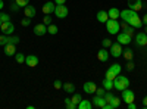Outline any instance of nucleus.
Returning <instances> with one entry per match:
<instances>
[{"mask_svg":"<svg viewBox=\"0 0 147 109\" xmlns=\"http://www.w3.org/2000/svg\"><path fill=\"white\" fill-rule=\"evenodd\" d=\"M109 52H110V55H112L113 58H119V56H122V52H124V49H122V44H119V43H112V46L109 47Z\"/></svg>","mask_w":147,"mask_h":109,"instance_id":"423d86ee","label":"nucleus"},{"mask_svg":"<svg viewBox=\"0 0 147 109\" xmlns=\"http://www.w3.org/2000/svg\"><path fill=\"white\" fill-rule=\"evenodd\" d=\"M65 2H66V0H55L56 5H65Z\"/></svg>","mask_w":147,"mask_h":109,"instance_id":"37998d69","label":"nucleus"},{"mask_svg":"<svg viewBox=\"0 0 147 109\" xmlns=\"http://www.w3.org/2000/svg\"><path fill=\"white\" fill-rule=\"evenodd\" d=\"M12 2H15V0H12Z\"/></svg>","mask_w":147,"mask_h":109,"instance_id":"09e8293b","label":"nucleus"},{"mask_svg":"<svg viewBox=\"0 0 147 109\" xmlns=\"http://www.w3.org/2000/svg\"><path fill=\"white\" fill-rule=\"evenodd\" d=\"M24 14H25V16H27V18H31V19H32V18L37 15V9H35L34 6L28 5V6L24 7Z\"/></svg>","mask_w":147,"mask_h":109,"instance_id":"dca6fc26","label":"nucleus"},{"mask_svg":"<svg viewBox=\"0 0 147 109\" xmlns=\"http://www.w3.org/2000/svg\"><path fill=\"white\" fill-rule=\"evenodd\" d=\"M102 44H103V47H105V49H107V47H110V46H112V40H109V39H103Z\"/></svg>","mask_w":147,"mask_h":109,"instance_id":"c9c22d12","label":"nucleus"},{"mask_svg":"<svg viewBox=\"0 0 147 109\" xmlns=\"http://www.w3.org/2000/svg\"><path fill=\"white\" fill-rule=\"evenodd\" d=\"M0 25H2V22H0Z\"/></svg>","mask_w":147,"mask_h":109,"instance_id":"8fccbe9b","label":"nucleus"},{"mask_svg":"<svg viewBox=\"0 0 147 109\" xmlns=\"http://www.w3.org/2000/svg\"><path fill=\"white\" fill-rule=\"evenodd\" d=\"M10 9H12V10H13V12H18V10H19L21 7H19V6H18L16 3H13V5H12V6H10Z\"/></svg>","mask_w":147,"mask_h":109,"instance_id":"a19ab883","label":"nucleus"},{"mask_svg":"<svg viewBox=\"0 0 147 109\" xmlns=\"http://www.w3.org/2000/svg\"><path fill=\"white\" fill-rule=\"evenodd\" d=\"M121 30L124 31V32H127L129 37H132V35H134V27H131L129 24H127V22L121 24Z\"/></svg>","mask_w":147,"mask_h":109,"instance_id":"4be33fe9","label":"nucleus"},{"mask_svg":"<svg viewBox=\"0 0 147 109\" xmlns=\"http://www.w3.org/2000/svg\"><path fill=\"white\" fill-rule=\"evenodd\" d=\"M141 21H143V24H146V25H147V14L144 15V18H143Z\"/></svg>","mask_w":147,"mask_h":109,"instance_id":"a18cd8bd","label":"nucleus"},{"mask_svg":"<svg viewBox=\"0 0 147 109\" xmlns=\"http://www.w3.org/2000/svg\"><path fill=\"white\" fill-rule=\"evenodd\" d=\"M62 86H63V84H62V81H60V80H56V81L53 83V87H55L56 90H59V89H62Z\"/></svg>","mask_w":147,"mask_h":109,"instance_id":"4c0bfd02","label":"nucleus"},{"mask_svg":"<svg viewBox=\"0 0 147 109\" xmlns=\"http://www.w3.org/2000/svg\"><path fill=\"white\" fill-rule=\"evenodd\" d=\"M43 24H44V25H50V24H52V16L46 15V16L43 18Z\"/></svg>","mask_w":147,"mask_h":109,"instance_id":"e433bc0d","label":"nucleus"},{"mask_svg":"<svg viewBox=\"0 0 147 109\" xmlns=\"http://www.w3.org/2000/svg\"><path fill=\"white\" fill-rule=\"evenodd\" d=\"M128 87H129V80H128L127 77L121 75V74L115 77V80H113V89L122 91V90H125V89H128Z\"/></svg>","mask_w":147,"mask_h":109,"instance_id":"f03ea898","label":"nucleus"},{"mask_svg":"<svg viewBox=\"0 0 147 109\" xmlns=\"http://www.w3.org/2000/svg\"><path fill=\"white\" fill-rule=\"evenodd\" d=\"M128 7L131 10L138 12V10L143 9V2H141V0H128Z\"/></svg>","mask_w":147,"mask_h":109,"instance_id":"ddd939ff","label":"nucleus"},{"mask_svg":"<svg viewBox=\"0 0 147 109\" xmlns=\"http://www.w3.org/2000/svg\"><path fill=\"white\" fill-rule=\"evenodd\" d=\"M122 55H124V58H125L127 60L132 59V50H131V49H125L124 52H122Z\"/></svg>","mask_w":147,"mask_h":109,"instance_id":"7c9ffc66","label":"nucleus"},{"mask_svg":"<svg viewBox=\"0 0 147 109\" xmlns=\"http://www.w3.org/2000/svg\"><path fill=\"white\" fill-rule=\"evenodd\" d=\"M136 43H137V46H147V34L138 32L136 35Z\"/></svg>","mask_w":147,"mask_h":109,"instance_id":"4468645a","label":"nucleus"},{"mask_svg":"<svg viewBox=\"0 0 147 109\" xmlns=\"http://www.w3.org/2000/svg\"><path fill=\"white\" fill-rule=\"evenodd\" d=\"M62 89H63L66 93H74V91H75V86H74L72 83H65L63 86H62Z\"/></svg>","mask_w":147,"mask_h":109,"instance_id":"393cba45","label":"nucleus"},{"mask_svg":"<svg viewBox=\"0 0 147 109\" xmlns=\"http://www.w3.org/2000/svg\"><path fill=\"white\" fill-rule=\"evenodd\" d=\"M103 87H105V90H112L113 89V80L105 78L103 80Z\"/></svg>","mask_w":147,"mask_h":109,"instance_id":"a878e982","label":"nucleus"},{"mask_svg":"<svg viewBox=\"0 0 147 109\" xmlns=\"http://www.w3.org/2000/svg\"><path fill=\"white\" fill-rule=\"evenodd\" d=\"M105 87H97V90H96V94H99V96H105Z\"/></svg>","mask_w":147,"mask_h":109,"instance_id":"58836bf2","label":"nucleus"},{"mask_svg":"<svg viewBox=\"0 0 147 109\" xmlns=\"http://www.w3.org/2000/svg\"><path fill=\"white\" fill-rule=\"evenodd\" d=\"M3 6H5V3H3V0H0V10L3 9Z\"/></svg>","mask_w":147,"mask_h":109,"instance_id":"49530a36","label":"nucleus"},{"mask_svg":"<svg viewBox=\"0 0 147 109\" xmlns=\"http://www.w3.org/2000/svg\"><path fill=\"white\" fill-rule=\"evenodd\" d=\"M116 40H118V43L119 44H122V46H127V44H129L131 41H132V37H129V35L127 34V32H118V37H116Z\"/></svg>","mask_w":147,"mask_h":109,"instance_id":"6e6552de","label":"nucleus"},{"mask_svg":"<svg viewBox=\"0 0 147 109\" xmlns=\"http://www.w3.org/2000/svg\"><path fill=\"white\" fill-rule=\"evenodd\" d=\"M19 37L18 35H0V46H6V44H18Z\"/></svg>","mask_w":147,"mask_h":109,"instance_id":"20e7f679","label":"nucleus"},{"mask_svg":"<svg viewBox=\"0 0 147 109\" xmlns=\"http://www.w3.org/2000/svg\"><path fill=\"white\" fill-rule=\"evenodd\" d=\"M144 32H146V34H147V27H146V28H144Z\"/></svg>","mask_w":147,"mask_h":109,"instance_id":"de8ad7c7","label":"nucleus"},{"mask_svg":"<svg viewBox=\"0 0 147 109\" xmlns=\"http://www.w3.org/2000/svg\"><path fill=\"white\" fill-rule=\"evenodd\" d=\"M121 18H122V21L124 22H127V24H129L131 27H134V28H141L144 24H143V21H141V18L138 16V14L136 10H131V9H127V10H121V15H119Z\"/></svg>","mask_w":147,"mask_h":109,"instance_id":"f257e3e1","label":"nucleus"},{"mask_svg":"<svg viewBox=\"0 0 147 109\" xmlns=\"http://www.w3.org/2000/svg\"><path fill=\"white\" fill-rule=\"evenodd\" d=\"M103 97H105V100H106V103H109L110 100H112V99H113V94H112V91H110V90H107V91L105 93V96H103Z\"/></svg>","mask_w":147,"mask_h":109,"instance_id":"2f4dec72","label":"nucleus"},{"mask_svg":"<svg viewBox=\"0 0 147 109\" xmlns=\"http://www.w3.org/2000/svg\"><path fill=\"white\" fill-rule=\"evenodd\" d=\"M143 108H144V109H147V96L143 99Z\"/></svg>","mask_w":147,"mask_h":109,"instance_id":"c03bdc74","label":"nucleus"},{"mask_svg":"<svg viewBox=\"0 0 147 109\" xmlns=\"http://www.w3.org/2000/svg\"><path fill=\"white\" fill-rule=\"evenodd\" d=\"M59 28L57 25H55V24H50V25H47V32H50V34H57Z\"/></svg>","mask_w":147,"mask_h":109,"instance_id":"c85d7f7f","label":"nucleus"},{"mask_svg":"<svg viewBox=\"0 0 147 109\" xmlns=\"http://www.w3.org/2000/svg\"><path fill=\"white\" fill-rule=\"evenodd\" d=\"M0 30L3 31V34L10 35L12 32L15 31V25H13V24H12L10 21H7V22H2V25H0Z\"/></svg>","mask_w":147,"mask_h":109,"instance_id":"1a4fd4ad","label":"nucleus"},{"mask_svg":"<svg viewBox=\"0 0 147 109\" xmlns=\"http://www.w3.org/2000/svg\"><path fill=\"white\" fill-rule=\"evenodd\" d=\"M3 49H5V55L6 56L16 55V44H6V46H3Z\"/></svg>","mask_w":147,"mask_h":109,"instance_id":"aec40b11","label":"nucleus"},{"mask_svg":"<svg viewBox=\"0 0 147 109\" xmlns=\"http://www.w3.org/2000/svg\"><path fill=\"white\" fill-rule=\"evenodd\" d=\"M30 24H31V18H27V16L21 21V25H22V27H28Z\"/></svg>","mask_w":147,"mask_h":109,"instance_id":"f704fd0d","label":"nucleus"},{"mask_svg":"<svg viewBox=\"0 0 147 109\" xmlns=\"http://www.w3.org/2000/svg\"><path fill=\"white\" fill-rule=\"evenodd\" d=\"M71 100H72V103H75V105L78 106V103L82 100V96H81L80 93H75V94H74L72 97H71Z\"/></svg>","mask_w":147,"mask_h":109,"instance_id":"bb28decb","label":"nucleus"},{"mask_svg":"<svg viewBox=\"0 0 147 109\" xmlns=\"http://www.w3.org/2000/svg\"><path fill=\"white\" fill-rule=\"evenodd\" d=\"M128 109H137V105L134 102H131V103H128Z\"/></svg>","mask_w":147,"mask_h":109,"instance_id":"79ce46f5","label":"nucleus"},{"mask_svg":"<svg viewBox=\"0 0 147 109\" xmlns=\"http://www.w3.org/2000/svg\"><path fill=\"white\" fill-rule=\"evenodd\" d=\"M7 21H10V16L5 12H0V22H7Z\"/></svg>","mask_w":147,"mask_h":109,"instance_id":"473e14b6","label":"nucleus"},{"mask_svg":"<svg viewBox=\"0 0 147 109\" xmlns=\"http://www.w3.org/2000/svg\"><path fill=\"white\" fill-rule=\"evenodd\" d=\"M97 59L100 60V62H107L109 60V52H107V49H100L99 52H97Z\"/></svg>","mask_w":147,"mask_h":109,"instance_id":"a211bd4d","label":"nucleus"},{"mask_svg":"<svg viewBox=\"0 0 147 109\" xmlns=\"http://www.w3.org/2000/svg\"><path fill=\"white\" fill-rule=\"evenodd\" d=\"M15 3H16L19 7H25V6H28L30 0H15Z\"/></svg>","mask_w":147,"mask_h":109,"instance_id":"72a5a7b5","label":"nucleus"},{"mask_svg":"<svg viewBox=\"0 0 147 109\" xmlns=\"http://www.w3.org/2000/svg\"><path fill=\"white\" fill-rule=\"evenodd\" d=\"M47 32V25H44V24H37V25L34 27V34L35 35H44Z\"/></svg>","mask_w":147,"mask_h":109,"instance_id":"6ab92c4d","label":"nucleus"},{"mask_svg":"<svg viewBox=\"0 0 147 109\" xmlns=\"http://www.w3.org/2000/svg\"><path fill=\"white\" fill-rule=\"evenodd\" d=\"M15 59H16L18 64H25V55L21 53V52H18V53L15 55Z\"/></svg>","mask_w":147,"mask_h":109,"instance_id":"cd10ccee","label":"nucleus"},{"mask_svg":"<svg viewBox=\"0 0 147 109\" xmlns=\"http://www.w3.org/2000/svg\"><path fill=\"white\" fill-rule=\"evenodd\" d=\"M106 30L109 34H118L121 30V24L118 22V19H107L106 21Z\"/></svg>","mask_w":147,"mask_h":109,"instance_id":"7ed1b4c3","label":"nucleus"},{"mask_svg":"<svg viewBox=\"0 0 147 109\" xmlns=\"http://www.w3.org/2000/svg\"><path fill=\"white\" fill-rule=\"evenodd\" d=\"M78 109H91L93 108V103L91 102H88L87 99H82L80 103H78V106H77Z\"/></svg>","mask_w":147,"mask_h":109,"instance_id":"5701e85b","label":"nucleus"},{"mask_svg":"<svg viewBox=\"0 0 147 109\" xmlns=\"http://www.w3.org/2000/svg\"><path fill=\"white\" fill-rule=\"evenodd\" d=\"M109 18L110 19H118L119 18V15H121V12H119V9H116V7H112V9H109Z\"/></svg>","mask_w":147,"mask_h":109,"instance_id":"b1692460","label":"nucleus"},{"mask_svg":"<svg viewBox=\"0 0 147 109\" xmlns=\"http://www.w3.org/2000/svg\"><path fill=\"white\" fill-rule=\"evenodd\" d=\"M55 15L59 18V19H63L68 16V7L65 5H56V9H55Z\"/></svg>","mask_w":147,"mask_h":109,"instance_id":"0eeeda50","label":"nucleus"},{"mask_svg":"<svg viewBox=\"0 0 147 109\" xmlns=\"http://www.w3.org/2000/svg\"><path fill=\"white\" fill-rule=\"evenodd\" d=\"M134 91L132 90H129V89H125V90H122V99H124L127 103H131V102H134Z\"/></svg>","mask_w":147,"mask_h":109,"instance_id":"f8f14e48","label":"nucleus"},{"mask_svg":"<svg viewBox=\"0 0 147 109\" xmlns=\"http://www.w3.org/2000/svg\"><path fill=\"white\" fill-rule=\"evenodd\" d=\"M107 19H109V14L106 10H99V12H97V21H99V22L106 24Z\"/></svg>","mask_w":147,"mask_h":109,"instance_id":"412c9836","label":"nucleus"},{"mask_svg":"<svg viewBox=\"0 0 147 109\" xmlns=\"http://www.w3.org/2000/svg\"><path fill=\"white\" fill-rule=\"evenodd\" d=\"M82 90H84L85 93H88V94H93V93H96L97 86H96L93 81H85L84 86H82Z\"/></svg>","mask_w":147,"mask_h":109,"instance_id":"9b49d317","label":"nucleus"},{"mask_svg":"<svg viewBox=\"0 0 147 109\" xmlns=\"http://www.w3.org/2000/svg\"><path fill=\"white\" fill-rule=\"evenodd\" d=\"M121 74V65L119 64H112L109 66V69L106 71V78L109 80H115L116 75Z\"/></svg>","mask_w":147,"mask_h":109,"instance_id":"39448f33","label":"nucleus"},{"mask_svg":"<svg viewBox=\"0 0 147 109\" xmlns=\"http://www.w3.org/2000/svg\"><path fill=\"white\" fill-rule=\"evenodd\" d=\"M105 105H106V100H105L103 96L96 94L94 97H93V106H96V108H103Z\"/></svg>","mask_w":147,"mask_h":109,"instance_id":"2eb2a0df","label":"nucleus"},{"mask_svg":"<svg viewBox=\"0 0 147 109\" xmlns=\"http://www.w3.org/2000/svg\"><path fill=\"white\" fill-rule=\"evenodd\" d=\"M65 106H66L68 109H77V105L72 103L71 97H66V99H65Z\"/></svg>","mask_w":147,"mask_h":109,"instance_id":"c756f323","label":"nucleus"},{"mask_svg":"<svg viewBox=\"0 0 147 109\" xmlns=\"http://www.w3.org/2000/svg\"><path fill=\"white\" fill-rule=\"evenodd\" d=\"M25 64L28 66L34 68V66H37V64H38V58H37L35 55H28V56H25Z\"/></svg>","mask_w":147,"mask_h":109,"instance_id":"f3484780","label":"nucleus"},{"mask_svg":"<svg viewBox=\"0 0 147 109\" xmlns=\"http://www.w3.org/2000/svg\"><path fill=\"white\" fill-rule=\"evenodd\" d=\"M55 9H56V3L49 0V2H46L43 5V14L44 15H52V14H55Z\"/></svg>","mask_w":147,"mask_h":109,"instance_id":"9d476101","label":"nucleus"},{"mask_svg":"<svg viewBox=\"0 0 147 109\" xmlns=\"http://www.w3.org/2000/svg\"><path fill=\"white\" fill-rule=\"evenodd\" d=\"M134 66H136V65H134V62H132V59H129L128 62H127V68H128L129 71H132V69H134Z\"/></svg>","mask_w":147,"mask_h":109,"instance_id":"ea45409f","label":"nucleus"}]
</instances>
